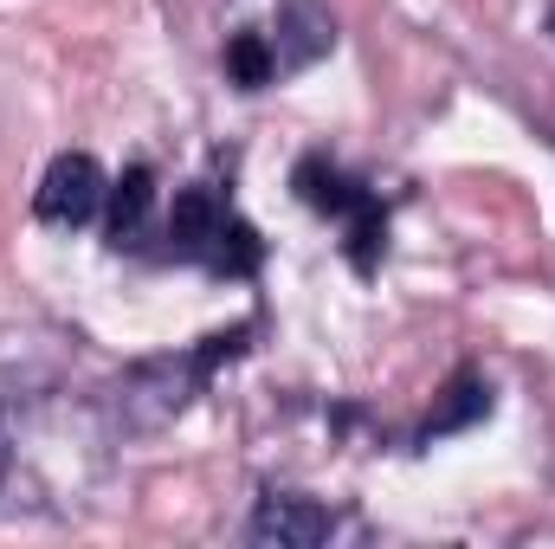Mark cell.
I'll return each mask as SVG.
<instances>
[{
	"label": "cell",
	"mask_w": 555,
	"mask_h": 549,
	"mask_svg": "<svg viewBox=\"0 0 555 549\" xmlns=\"http://www.w3.org/2000/svg\"><path fill=\"white\" fill-rule=\"evenodd\" d=\"M0 478H7V446H0Z\"/></svg>",
	"instance_id": "12"
},
{
	"label": "cell",
	"mask_w": 555,
	"mask_h": 549,
	"mask_svg": "<svg viewBox=\"0 0 555 549\" xmlns=\"http://www.w3.org/2000/svg\"><path fill=\"white\" fill-rule=\"evenodd\" d=\"M227 78L240 85V91H266L278 78V52L266 33H233L227 39Z\"/></svg>",
	"instance_id": "10"
},
{
	"label": "cell",
	"mask_w": 555,
	"mask_h": 549,
	"mask_svg": "<svg viewBox=\"0 0 555 549\" xmlns=\"http://www.w3.org/2000/svg\"><path fill=\"white\" fill-rule=\"evenodd\" d=\"M550 26H555V20H550Z\"/></svg>",
	"instance_id": "13"
},
{
	"label": "cell",
	"mask_w": 555,
	"mask_h": 549,
	"mask_svg": "<svg viewBox=\"0 0 555 549\" xmlns=\"http://www.w3.org/2000/svg\"><path fill=\"white\" fill-rule=\"evenodd\" d=\"M491 413V382L478 375V369H459L452 382H446V395L433 401V413L420 420L414 446H433V439H446V433H465V426H478Z\"/></svg>",
	"instance_id": "4"
},
{
	"label": "cell",
	"mask_w": 555,
	"mask_h": 549,
	"mask_svg": "<svg viewBox=\"0 0 555 549\" xmlns=\"http://www.w3.org/2000/svg\"><path fill=\"white\" fill-rule=\"evenodd\" d=\"M246 343H253V323H233V330L201 336V349L137 362V369L117 382V420H124L130 433H155V426H168L175 413H181L201 388H207V382H214V369H220V362L246 356Z\"/></svg>",
	"instance_id": "1"
},
{
	"label": "cell",
	"mask_w": 555,
	"mask_h": 549,
	"mask_svg": "<svg viewBox=\"0 0 555 549\" xmlns=\"http://www.w3.org/2000/svg\"><path fill=\"white\" fill-rule=\"evenodd\" d=\"M349 266L356 272H375L382 266V253H388V214H382V201H369L362 214H349Z\"/></svg>",
	"instance_id": "11"
},
{
	"label": "cell",
	"mask_w": 555,
	"mask_h": 549,
	"mask_svg": "<svg viewBox=\"0 0 555 549\" xmlns=\"http://www.w3.org/2000/svg\"><path fill=\"white\" fill-rule=\"evenodd\" d=\"M220 227H227V207L207 188H181L175 194V207H168V246L181 259H207V246H214Z\"/></svg>",
	"instance_id": "7"
},
{
	"label": "cell",
	"mask_w": 555,
	"mask_h": 549,
	"mask_svg": "<svg viewBox=\"0 0 555 549\" xmlns=\"http://www.w3.org/2000/svg\"><path fill=\"white\" fill-rule=\"evenodd\" d=\"M246 537L266 549H317L336 537V511H323L317 498H297V491H266L253 505Z\"/></svg>",
	"instance_id": "3"
},
{
	"label": "cell",
	"mask_w": 555,
	"mask_h": 549,
	"mask_svg": "<svg viewBox=\"0 0 555 549\" xmlns=\"http://www.w3.org/2000/svg\"><path fill=\"white\" fill-rule=\"evenodd\" d=\"M104 207H111V246H130L142 227H149V207H155V168H149V162H130V168L111 181Z\"/></svg>",
	"instance_id": "8"
},
{
	"label": "cell",
	"mask_w": 555,
	"mask_h": 549,
	"mask_svg": "<svg viewBox=\"0 0 555 549\" xmlns=\"http://www.w3.org/2000/svg\"><path fill=\"white\" fill-rule=\"evenodd\" d=\"M291 188H297V201L310 207V214H336V220H349V214H362L375 194L362 188V181H349L343 168H330L323 155H304L297 162V175H291Z\"/></svg>",
	"instance_id": "6"
},
{
	"label": "cell",
	"mask_w": 555,
	"mask_h": 549,
	"mask_svg": "<svg viewBox=\"0 0 555 549\" xmlns=\"http://www.w3.org/2000/svg\"><path fill=\"white\" fill-rule=\"evenodd\" d=\"M336 46V20H330V7H317V0H284L278 7V65H317L323 52Z\"/></svg>",
	"instance_id": "5"
},
{
	"label": "cell",
	"mask_w": 555,
	"mask_h": 549,
	"mask_svg": "<svg viewBox=\"0 0 555 549\" xmlns=\"http://www.w3.org/2000/svg\"><path fill=\"white\" fill-rule=\"evenodd\" d=\"M104 194H111L104 168H98L85 149H65V155H52L39 194H33V214H39L46 227H85V220L104 207Z\"/></svg>",
	"instance_id": "2"
},
{
	"label": "cell",
	"mask_w": 555,
	"mask_h": 549,
	"mask_svg": "<svg viewBox=\"0 0 555 549\" xmlns=\"http://www.w3.org/2000/svg\"><path fill=\"white\" fill-rule=\"evenodd\" d=\"M259 259H266V240L240 220V214H227V227L214 233V246H207V266L227 278H253L259 272Z\"/></svg>",
	"instance_id": "9"
}]
</instances>
